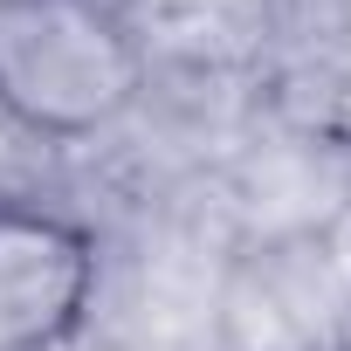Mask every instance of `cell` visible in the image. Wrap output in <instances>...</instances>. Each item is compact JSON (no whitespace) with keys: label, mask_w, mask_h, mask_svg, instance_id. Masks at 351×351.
I'll list each match as a JSON object with an SVG mask.
<instances>
[{"label":"cell","mask_w":351,"mask_h":351,"mask_svg":"<svg viewBox=\"0 0 351 351\" xmlns=\"http://www.w3.org/2000/svg\"><path fill=\"white\" fill-rule=\"evenodd\" d=\"M97 234L56 207L0 200V351H62L97 303Z\"/></svg>","instance_id":"cell-2"},{"label":"cell","mask_w":351,"mask_h":351,"mask_svg":"<svg viewBox=\"0 0 351 351\" xmlns=\"http://www.w3.org/2000/svg\"><path fill=\"white\" fill-rule=\"evenodd\" d=\"M145 97V42L117 0H0V117L42 145H83Z\"/></svg>","instance_id":"cell-1"}]
</instances>
